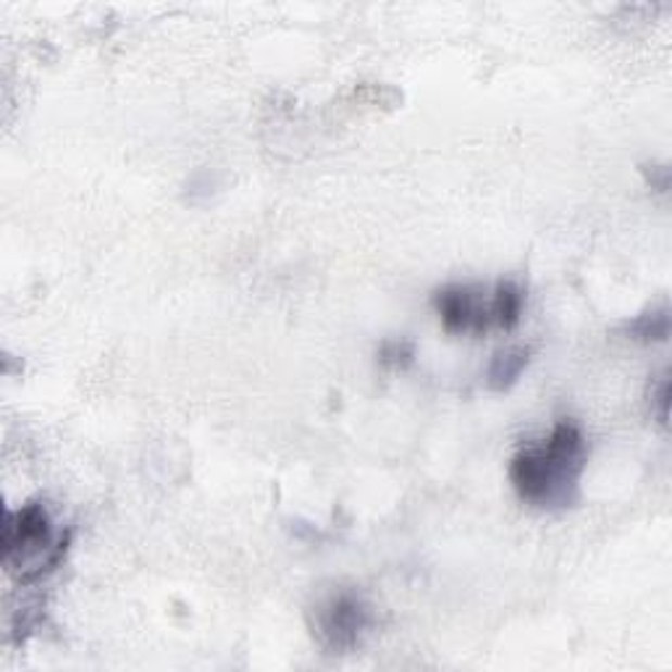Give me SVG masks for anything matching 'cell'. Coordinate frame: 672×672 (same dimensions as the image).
Segmentation results:
<instances>
[{
	"mask_svg": "<svg viewBox=\"0 0 672 672\" xmlns=\"http://www.w3.org/2000/svg\"><path fill=\"white\" fill-rule=\"evenodd\" d=\"M588 444L575 420H560L544 442L520 449L510 462V481L525 505L568 510L581 496Z\"/></svg>",
	"mask_w": 672,
	"mask_h": 672,
	"instance_id": "obj_1",
	"label": "cell"
},
{
	"mask_svg": "<svg viewBox=\"0 0 672 672\" xmlns=\"http://www.w3.org/2000/svg\"><path fill=\"white\" fill-rule=\"evenodd\" d=\"M72 533L53 523L42 502H27L18 510H9L0 533L3 568L22 586H33L59 570L64 562Z\"/></svg>",
	"mask_w": 672,
	"mask_h": 672,
	"instance_id": "obj_2",
	"label": "cell"
},
{
	"mask_svg": "<svg viewBox=\"0 0 672 672\" xmlns=\"http://www.w3.org/2000/svg\"><path fill=\"white\" fill-rule=\"evenodd\" d=\"M307 618L313 638L326 655H350L376 625L373 605L357 588L347 586L320 594Z\"/></svg>",
	"mask_w": 672,
	"mask_h": 672,
	"instance_id": "obj_3",
	"label": "cell"
},
{
	"mask_svg": "<svg viewBox=\"0 0 672 672\" xmlns=\"http://www.w3.org/2000/svg\"><path fill=\"white\" fill-rule=\"evenodd\" d=\"M431 303L447 334L483 337L486 331L496 329L494 287L447 284L433 292Z\"/></svg>",
	"mask_w": 672,
	"mask_h": 672,
	"instance_id": "obj_4",
	"label": "cell"
},
{
	"mask_svg": "<svg viewBox=\"0 0 672 672\" xmlns=\"http://www.w3.org/2000/svg\"><path fill=\"white\" fill-rule=\"evenodd\" d=\"M529 347H520L518 344V347L499 350L486 368V386L492 389V392H510V389L518 384L520 376H523V370L529 368Z\"/></svg>",
	"mask_w": 672,
	"mask_h": 672,
	"instance_id": "obj_5",
	"label": "cell"
},
{
	"mask_svg": "<svg viewBox=\"0 0 672 672\" xmlns=\"http://www.w3.org/2000/svg\"><path fill=\"white\" fill-rule=\"evenodd\" d=\"M525 294L515 281H496L494 284V320L496 329L512 331L523 316Z\"/></svg>",
	"mask_w": 672,
	"mask_h": 672,
	"instance_id": "obj_6",
	"label": "cell"
},
{
	"mask_svg": "<svg viewBox=\"0 0 672 672\" xmlns=\"http://www.w3.org/2000/svg\"><path fill=\"white\" fill-rule=\"evenodd\" d=\"M620 334L636 342H668L670 337V310L659 307V310L641 313L633 320H625L620 326Z\"/></svg>",
	"mask_w": 672,
	"mask_h": 672,
	"instance_id": "obj_7",
	"label": "cell"
},
{
	"mask_svg": "<svg viewBox=\"0 0 672 672\" xmlns=\"http://www.w3.org/2000/svg\"><path fill=\"white\" fill-rule=\"evenodd\" d=\"M413 360H416V347H413L410 342H405V339H389V342L381 344L379 350V363L384 368H407L413 366Z\"/></svg>",
	"mask_w": 672,
	"mask_h": 672,
	"instance_id": "obj_8",
	"label": "cell"
},
{
	"mask_svg": "<svg viewBox=\"0 0 672 672\" xmlns=\"http://www.w3.org/2000/svg\"><path fill=\"white\" fill-rule=\"evenodd\" d=\"M655 402L659 405V423H668V405H670V381L668 376L659 379V389L655 394Z\"/></svg>",
	"mask_w": 672,
	"mask_h": 672,
	"instance_id": "obj_9",
	"label": "cell"
}]
</instances>
